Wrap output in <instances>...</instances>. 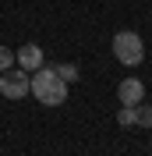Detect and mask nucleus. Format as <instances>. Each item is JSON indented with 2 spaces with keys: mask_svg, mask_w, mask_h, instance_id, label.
<instances>
[{
  "mask_svg": "<svg viewBox=\"0 0 152 156\" xmlns=\"http://www.w3.org/2000/svg\"><path fill=\"white\" fill-rule=\"evenodd\" d=\"M67 82L57 75L53 68H36L29 75V92L43 103V107H64L67 103Z\"/></svg>",
  "mask_w": 152,
  "mask_h": 156,
  "instance_id": "obj_1",
  "label": "nucleus"
},
{
  "mask_svg": "<svg viewBox=\"0 0 152 156\" xmlns=\"http://www.w3.org/2000/svg\"><path fill=\"white\" fill-rule=\"evenodd\" d=\"M113 57H117V64H124V68H138V64L145 60V43H142V36L131 32V29L117 32V36H113Z\"/></svg>",
  "mask_w": 152,
  "mask_h": 156,
  "instance_id": "obj_2",
  "label": "nucleus"
},
{
  "mask_svg": "<svg viewBox=\"0 0 152 156\" xmlns=\"http://www.w3.org/2000/svg\"><path fill=\"white\" fill-rule=\"evenodd\" d=\"M0 96H4V99H21V96H29V71H21V68L0 71Z\"/></svg>",
  "mask_w": 152,
  "mask_h": 156,
  "instance_id": "obj_3",
  "label": "nucleus"
},
{
  "mask_svg": "<svg viewBox=\"0 0 152 156\" xmlns=\"http://www.w3.org/2000/svg\"><path fill=\"white\" fill-rule=\"evenodd\" d=\"M117 99H120V107H138V103L145 99L142 78H124L120 85H117Z\"/></svg>",
  "mask_w": 152,
  "mask_h": 156,
  "instance_id": "obj_4",
  "label": "nucleus"
},
{
  "mask_svg": "<svg viewBox=\"0 0 152 156\" xmlns=\"http://www.w3.org/2000/svg\"><path fill=\"white\" fill-rule=\"evenodd\" d=\"M14 64H21V71H36V68H43V46H36V43H25V46L14 53Z\"/></svg>",
  "mask_w": 152,
  "mask_h": 156,
  "instance_id": "obj_5",
  "label": "nucleus"
},
{
  "mask_svg": "<svg viewBox=\"0 0 152 156\" xmlns=\"http://www.w3.org/2000/svg\"><path fill=\"white\" fill-rule=\"evenodd\" d=\"M134 114H138V124L142 128H152V103L149 99H142V103L134 107Z\"/></svg>",
  "mask_w": 152,
  "mask_h": 156,
  "instance_id": "obj_6",
  "label": "nucleus"
},
{
  "mask_svg": "<svg viewBox=\"0 0 152 156\" xmlns=\"http://www.w3.org/2000/svg\"><path fill=\"white\" fill-rule=\"evenodd\" d=\"M117 124H120V128H134V124H138V114H134V107H120V114H117Z\"/></svg>",
  "mask_w": 152,
  "mask_h": 156,
  "instance_id": "obj_7",
  "label": "nucleus"
},
{
  "mask_svg": "<svg viewBox=\"0 0 152 156\" xmlns=\"http://www.w3.org/2000/svg\"><path fill=\"white\" fill-rule=\"evenodd\" d=\"M53 71H57V75L64 78L67 85H71V82H78V68H74V64H57V68H53Z\"/></svg>",
  "mask_w": 152,
  "mask_h": 156,
  "instance_id": "obj_8",
  "label": "nucleus"
},
{
  "mask_svg": "<svg viewBox=\"0 0 152 156\" xmlns=\"http://www.w3.org/2000/svg\"><path fill=\"white\" fill-rule=\"evenodd\" d=\"M7 68H14V50L0 46V71H7Z\"/></svg>",
  "mask_w": 152,
  "mask_h": 156,
  "instance_id": "obj_9",
  "label": "nucleus"
}]
</instances>
